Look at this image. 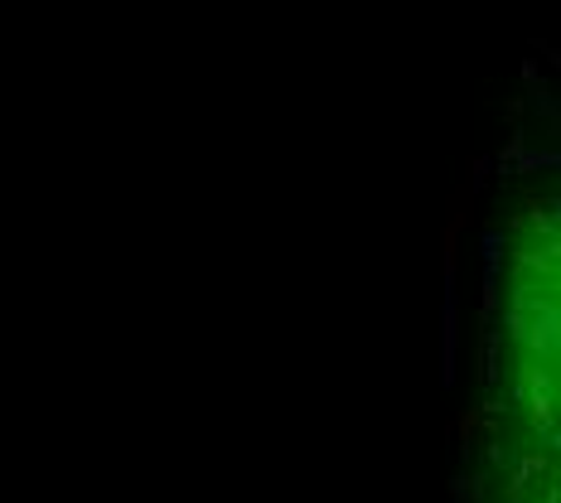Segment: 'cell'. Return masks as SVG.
I'll use <instances>...</instances> for the list:
<instances>
[{"instance_id":"1","label":"cell","mask_w":561,"mask_h":503,"mask_svg":"<svg viewBox=\"0 0 561 503\" xmlns=\"http://www.w3.org/2000/svg\"><path fill=\"white\" fill-rule=\"evenodd\" d=\"M557 146L513 132L479 198V306L455 503H557Z\"/></svg>"}]
</instances>
